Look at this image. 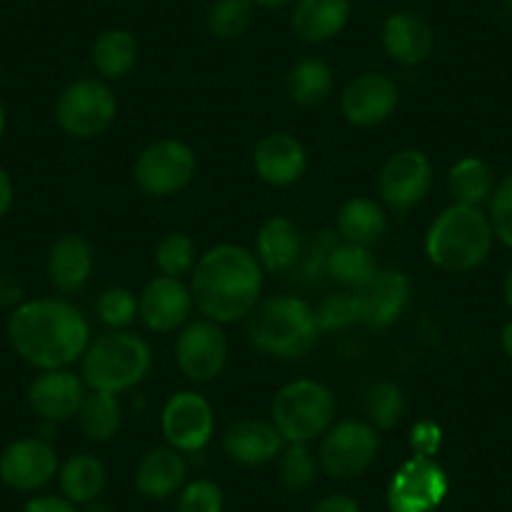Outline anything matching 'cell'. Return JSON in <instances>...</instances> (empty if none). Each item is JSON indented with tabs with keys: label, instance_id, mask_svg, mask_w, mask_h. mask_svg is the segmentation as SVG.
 Here are the masks:
<instances>
[{
	"label": "cell",
	"instance_id": "1",
	"mask_svg": "<svg viewBox=\"0 0 512 512\" xmlns=\"http://www.w3.org/2000/svg\"><path fill=\"white\" fill-rule=\"evenodd\" d=\"M8 337L28 364L61 369L86 354L91 329L73 304L63 299H36L13 312Z\"/></svg>",
	"mask_w": 512,
	"mask_h": 512
},
{
	"label": "cell",
	"instance_id": "2",
	"mask_svg": "<svg viewBox=\"0 0 512 512\" xmlns=\"http://www.w3.org/2000/svg\"><path fill=\"white\" fill-rule=\"evenodd\" d=\"M262 284V264L254 254L241 246L219 244L196 262L191 294L211 322H236L254 312Z\"/></svg>",
	"mask_w": 512,
	"mask_h": 512
},
{
	"label": "cell",
	"instance_id": "3",
	"mask_svg": "<svg viewBox=\"0 0 512 512\" xmlns=\"http://www.w3.org/2000/svg\"><path fill=\"white\" fill-rule=\"evenodd\" d=\"M492 241L490 216L475 206L452 204L427 231V256L442 272H470L490 256Z\"/></svg>",
	"mask_w": 512,
	"mask_h": 512
},
{
	"label": "cell",
	"instance_id": "4",
	"mask_svg": "<svg viewBox=\"0 0 512 512\" xmlns=\"http://www.w3.org/2000/svg\"><path fill=\"white\" fill-rule=\"evenodd\" d=\"M317 314L297 297H272L254 309L249 339L259 352L272 357H304L317 344Z\"/></svg>",
	"mask_w": 512,
	"mask_h": 512
},
{
	"label": "cell",
	"instance_id": "5",
	"mask_svg": "<svg viewBox=\"0 0 512 512\" xmlns=\"http://www.w3.org/2000/svg\"><path fill=\"white\" fill-rule=\"evenodd\" d=\"M151 347L136 334L111 332L88 344L83 354V379L91 390L118 392L131 390L149 374Z\"/></svg>",
	"mask_w": 512,
	"mask_h": 512
},
{
	"label": "cell",
	"instance_id": "6",
	"mask_svg": "<svg viewBox=\"0 0 512 512\" xmlns=\"http://www.w3.org/2000/svg\"><path fill=\"white\" fill-rule=\"evenodd\" d=\"M337 412L332 392L314 379L284 384L272 402L274 427L287 442H312L329 430Z\"/></svg>",
	"mask_w": 512,
	"mask_h": 512
},
{
	"label": "cell",
	"instance_id": "7",
	"mask_svg": "<svg viewBox=\"0 0 512 512\" xmlns=\"http://www.w3.org/2000/svg\"><path fill=\"white\" fill-rule=\"evenodd\" d=\"M56 118L66 134L76 139H93L103 134L116 118V98L111 88L101 81H76L61 93Z\"/></svg>",
	"mask_w": 512,
	"mask_h": 512
},
{
	"label": "cell",
	"instance_id": "8",
	"mask_svg": "<svg viewBox=\"0 0 512 512\" xmlns=\"http://www.w3.org/2000/svg\"><path fill=\"white\" fill-rule=\"evenodd\" d=\"M379 450V437L369 422L344 420L329 427L324 435L322 450V467L334 480H349L357 477L372 465Z\"/></svg>",
	"mask_w": 512,
	"mask_h": 512
},
{
	"label": "cell",
	"instance_id": "9",
	"mask_svg": "<svg viewBox=\"0 0 512 512\" xmlns=\"http://www.w3.org/2000/svg\"><path fill=\"white\" fill-rule=\"evenodd\" d=\"M445 470L432 457L415 455L395 472L387 492L392 512H435L447 495Z\"/></svg>",
	"mask_w": 512,
	"mask_h": 512
},
{
	"label": "cell",
	"instance_id": "10",
	"mask_svg": "<svg viewBox=\"0 0 512 512\" xmlns=\"http://www.w3.org/2000/svg\"><path fill=\"white\" fill-rule=\"evenodd\" d=\"M196 174V156L186 144L164 139L151 144L136 161V184L151 196H169L184 189Z\"/></svg>",
	"mask_w": 512,
	"mask_h": 512
},
{
	"label": "cell",
	"instance_id": "11",
	"mask_svg": "<svg viewBox=\"0 0 512 512\" xmlns=\"http://www.w3.org/2000/svg\"><path fill=\"white\" fill-rule=\"evenodd\" d=\"M432 179L435 171L430 159L417 149H402L384 164L379 194L392 209H412L430 194Z\"/></svg>",
	"mask_w": 512,
	"mask_h": 512
},
{
	"label": "cell",
	"instance_id": "12",
	"mask_svg": "<svg viewBox=\"0 0 512 512\" xmlns=\"http://www.w3.org/2000/svg\"><path fill=\"white\" fill-rule=\"evenodd\" d=\"M161 427L174 450L199 452L214 435V410L196 392H179L166 402Z\"/></svg>",
	"mask_w": 512,
	"mask_h": 512
},
{
	"label": "cell",
	"instance_id": "13",
	"mask_svg": "<svg viewBox=\"0 0 512 512\" xmlns=\"http://www.w3.org/2000/svg\"><path fill=\"white\" fill-rule=\"evenodd\" d=\"M229 344L216 322H194L176 342V362L191 382H211L224 369Z\"/></svg>",
	"mask_w": 512,
	"mask_h": 512
},
{
	"label": "cell",
	"instance_id": "14",
	"mask_svg": "<svg viewBox=\"0 0 512 512\" xmlns=\"http://www.w3.org/2000/svg\"><path fill=\"white\" fill-rule=\"evenodd\" d=\"M58 470V455L46 440L26 437L6 447L0 455V480L18 492L41 490Z\"/></svg>",
	"mask_w": 512,
	"mask_h": 512
},
{
	"label": "cell",
	"instance_id": "15",
	"mask_svg": "<svg viewBox=\"0 0 512 512\" xmlns=\"http://www.w3.org/2000/svg\"><path fill=\"white\" fill-rule=\"evenodd\" d=\"M400 101V88L384 73H362L342 93V111L354 126H377L387 121Z\"/></svg>",
	"mask_w": 512,
	"mask_h": 512
},
{
	"label": "cell",
	"instance_id": "16",
	"mask_svg": "<svg viewBox=\"0 0 512 512\" xmlns=\"http://www.w3.org/2000/svg\"><path fill=\"white\" fill-rule=\"evenodd\" d=\"M359 307V322L372 329L390 327L410 302V279L395 269L374 274L367 287L354 292Z\"/></svg>",
	"mask_w": 512,
	"mask_h": 512
},
{
	"label": "cell",
	"instance_id": "17",
	"mask_svg": "<svg viewBox=\"0 0 512 512\" xmlns=\"http://www.w3.org/2000/svg\"><path fill=\"white\" fill-rule=\"evenodd\" d=\"M83 400H86L83 379H78L73 372H63V369H46L28 387V402H31L33 412L51 422L76 417Z\"/></svg>",
	"mask_w": 512,
	"mask_h": 512
},
{
	"label": "cell",
	"instance_id": "18",
	"mask_svg": "<svg viewBox=\"0 0 512 512\" xmlns=\"http://www.w3.org/2000/svg\"><path fill=\"white\" fill-rule=\"evenodd\" d=\"M194 294L174 277H156L139 299V314L154 332H174L189 319Z\"/></svg>",
	"mask_w": 512,
	"mask_h": 512
},
{
	"label": "cell",
	"instance_id": "19",
	"mask_svg": "<svg viewBox=\"0 0 512 512\" xmlns=\"http://www.w3.org/2000/svg\"><path fill=\"white\" fill-rule=\"evenodd\" d=\"M384 51L402 66H420L435 48V33L427 18L415 11L392 13L382 26Z\"/></svg>",
	"mask_w": 512,
	"mask_h": 512
},
{
	"label": "cell",
	"instance_id": "20",
	"mask_svg": "<svg viewBox=\"0 0 512 512\" xmlns=\"http://www.w3.org/2000/svg\"><path fill=\"white\" fill-rule=\"evenodd\" d=\"M254 169L267 184L289 186L297 184L307 169L304 146L287 131H274L264 136L254 149Z\"/></svg>",
	"mask_w": 512,
	"mask_h": 512
},
{
	"label": "cell",
	"instance_id": "21",
	"mask_svg": "<svg viewBox=\"0 0 512 512\" xmlns=\"http://www.w3.org/2000/svg\"><path fill=\"white\" fill-rule=\"evenodd\" d=\"M282 432L262 420H241L224 435V452L239 465H267L282 452Z\"/></svg>",
	"mask_w": 512,
	"mask_h": 512
},
{
	"label": "cell",
	"instance_id": "22",
	"mask_svg": "<svg viewBox=\"0 0 512 512\" xmlns=\"http://www.w3.org/2000/svg\"><path fill=\"white\" fill-rule=\"evenodd\" d=\"M352 13L349 0H297L292 31L304 43H327L344 31Z\"/></svg>",
	"mask_w": 512,
	"mask_h": 512
},
{
	"label": "cell",
	"instance_id": "23",
	"mask_svg": "<svg viewBox=\"0 0 512 512\" xmlns=\"http://www.w3.org/2000/svg\"><path fill=\"white\" fill-rule=\"evenodd\" d=\"M302 234L287 216H272L256 236V259L267 272H292L302 254Z\"/></svg>",
	"mask_w": 512,
	"mask_h": 512
},
{
	"label": "cell",
	"instance_id": "24",
	"mask_svg": "<svg viewBox=\"0 0 512 512\" xmlns=\"http://www.w3.org/2000/svg\"><path fill=\"white\" fill-rule=\"evenodd\" d=\"M93 272V249L83 236L66 234L51 246L48 254V274L61 292L71 294L86 287Z\"/></svg>",
	"mask_w": 512,
	"mask_h": 512
},
{
	"label": "cell",
	"instance_id": "25",
	"mask_svg": "<svg viewBox=\"0 0 512 512\" xmlns=\"http://www.w3.org/2000/svg\"><path fill=\"white\" fill-rule=\"evenodd\" d=\"M186 480V462L174 447H156L136 470V487L151 500H166Z\"/></svg>",
	"mask_w": 512,
	"mask_h": 512
},
{
	"label": "cell",
	"instance_id": "26",
	"mask_svg": "<svg viewBox=\"0 0 512 512\" xmlns=\"http://www.w3.org/2000/svg\"><path fill=\"white\" fill-rule=\"evenodd\" d=\"M337 226L347 244L367 246L369 249L387 234V216L379 209L377 201L357 196V199H349L339 209Z\"/></svg>",
	"mask_w": 512,
	"mask_h": 512
},
{
	"label": "cell",
	"instance_id": "27",
	"mask_svg": "<svg viewBox=\"0 0 512 512\" xmlns=\"http://www.w3.org/2000/svg\"><path fill=\"white\" fill-rule=\"evenodd\" d=\"M447 186H450L455 204L480 209L495 194V174H492V169L482 159L465 156V159H460L450 169Z\"/></svg>",
	"mask_w": 512,
	"mask_h": 512
},
{
	"label": "cell",
	"instance_id": "28",
	"mask_svg": "<svg viewBox=\"0 0 512 512\" xmlns=\"http://www.w3.org/2000/svg\"><path fill=\"white\" fill-rule=\"evenodd\" d=\"M139 61V43L123 28L103 31L93 43V66L106 78H123Z\"/></svg>",
	"mask_w": 512,
	"mask_h": 512
},
{
	"label": "cell",
	"instance_id": "29",
	"mask_svg": "<svg viewBox=\"0 0 512 512\" xmlns=\"http://www.w3.org/2000/svg\"><path fill=\"white\" fill-rule=\"evenodd\" d=\"M377 262H374L372 251L367 246L357 244H334L332 251L327 256V274L337 284L347 289H362L367 287L369 282L377 274Z\"/></svg>",
	"mask_w": 512,
	"mask_h": 512
},
{
	"label": "cell",
	"instance_id": "30",
	"mask_svg": "<svg viewBox=\"0 0 512 512\" xmlns=\"http://www.w3.org/2000/svg\"><path fill=\"white\" fill-rule=\"evenodd\" d=\"M106 487V467L93 455H73L61 467V490L73 505H88Z\"/></svg>",
	"mask_w": 512,
	"mask_h": 512
},
{
	"label": "cell",
	"instance_id": "31",
	"mask_svg": "<svg viewBox=\"0 0 512 512\" xmlns=\"http://www.w3.org/2000/svg\"><path fill=\"white\" fill-rule=\"evenodd\" d=\"M334 86L332 68L322 61V58H302L299 63H294V68L289 71L287 88L289 96L299 106H319L329 98Z\"/></svg>",
	"mask_w": 512,
	"mask_h": 512
},
{
	"label": "cell",
	"instance_id": "32",
	"mask_svg": "<svg viewBox=\"0 0 512 512\" xmlns=\"http://www.w3.org/2000/svg\"><path fill=\"white\" fill-rule=\"evenodd\" d=\"M78 422L86 437L93 442H108L121 427V407H118L116 395L111 392L93 390L86 395L81 410H78Z\"/></svg>",
	"mask_w": 512,
	"mask_h": 512
},
{
	"label": "cell",
	"instance_id": "33",
	"mask_svg": "<svg viewBox=\"0 0 512 512\" xmlns=\"http://www.w3.org/2000/svg\"><path fill=\"white\" fill-rule=\"evenodd\" d=\"M364 410H367L369 425L374 430H392L405 417V397L402 390L390 379L372 384L364 397Z\"/></svg>",
	"mask_w": 512,
	"mask_h": 512
},
{
	"label": "cell",
	"instance_id": "34",
	"mask_svg": "<svg viewBox=\"0 0 512 512\" xmlns=\"http://www.w3.org/2000/svg\"><path fill=\"white\" fill-rule=\"evenodd\" d=\"M206 26L211 36L221 41H236L251 26V3L249 0H214L206 16Z\"/></svg>",
	"mask_w": 512,
	"mask_h": 512
},
{
	"label": "cell",
	"instance_id": "35",
	"mask_svg": "<svg viewBox=\"0 0 512 512\" xmlns=\"http://www.w3.org/2000/svg\"><path fill=\"white\" fill-rule=\"evenodd\" d=\"M196 264V246L191 241V236L174 231V234H166L164 239L156 246V267L161 269L164 277H184L186 272H191Z\"/></svg>",
	"mask_w": 512,
	"mask_h": 512
},
{
	"label": "cell",
	"instance_id": "36",
	"mask_svg": "<svg viewBox=\"0 0 512 512\" xmlns=\"http://www.w3.org/2000/svg\"><path fill=\"white\" fill-rule=\"evenodd\" d=\"M279 475H282L284 487L292 492L312 487V482L317 480V460H314L312 450L302 442H292L279 462Z\"/></svg>",
	"mask_w": 512,
	"mask_h": 512
},
{
	"label": "cell",
	"instance_id": "37",
	"mask_svg": "<svg viewBox=\"0 0 512 512\" xmlns=\"http://www.w3.org/2000/svg\"><path fill=\"white\" fill-rule=\"evenodd\" d=\"M96 312L101 317V322L108 324V327H128V324L134 322L136 312H139V299H136L134 292H128V289L111 287L98 297Z\"/></svg>",
	"mask_w": 512,
	"mask_h": 512
},
{
	"label": "cell",
	"instance_id": "38",
	"mask_svg": "<svg viewBox=\"0 0 512 512\" xmlns=\"http://www.w3.org/2000/svg\"><path fill=\"white\" fill-rule=\"evenodd\" d=\"M317 327L319 332H327V329H342L349 324H362L359 322V307L357 299L352 294H332V297L324 299L319 304L317 312Z\"/></svg>",
	"mask_w": 512,
	"mask_h": 512
},
{
	"label": "cell",
	"instance_id": "39",
	"mask_svg": "<svg viewBox=\"0 0 512 512\" xmlns=\"http://www.w3.org/2000/svg\"><path fill=\"white\" fill-rule=\"evenodd\" d=\"M224 510V492L216 482L196 480L184 487L176 512H221Z\"/></svg>",
	"mask_w": 512,
	"mask_h": 512
},
{
	"label": "cell",
	"instance_id": "40",
	"mask_svg": "<svg viewBox=\"0 0 512 512\" xmlns=\"http://www.w3.org/2000/svg\"><path fill=\"white\" fill-rule=\"evenodd\" d=\"M490 224L497 239L512 249V174L495 186L490 199Z\"/></svg>",
	"mask_w": 512,
	"mask_h": 512
},
{
	"label": "cell",
	"instance_id": "41",
	"mask_svg": "<svg viewBox=\"0 0 512 512\" xmlns=\"http://www.w3.org/2000/svg\"><path fill=\"white\" fill-rule=\"evenodd\" d=\"M23 512H78V510L73 507L71 500H66V497L43 495L28 502V505L23 507Z\"/></svg>",
	"mask_w": 512,
	"mask_h": 512
},
{
	"label": "cell",
	"instance_id": "42",
	"mask_svg": "<svg viewBox=\"0 0 512 512\" xmlns=\"http://www.w3.org/2000/svg\"><path fill=\"white\" fill-rule=\"evenodd\" d=\"M412 445H415L417 455L430 457L432 452L437 450V445H440V430H437L435 425H420L415 430V440H412Z\"/></svg>",
	"mask_w": 512,
	"mask_h": 512
},
{
	"label": "cell",
	"instance_id": "43",
	"mask_svg": "<svg viewBox=\"0 0 512 512\" xmlns=\"http://www.w3.org/2000/svg\"><path fill=\"white\" fill-rule=\"evenodd\" d=\"M314 512H362V507L349 495H327L317 502Z\"/></svg>",
	"mask_w": 512,
	"mask_h": 512
},
{
	"label": "cell",
	"instance_id": "44",
	"mask_svg": "<svg viewBox=\"0 0 512 512\" xmlns=\"http://www.w3.org/2000/svg\"><path fill=\"white\" fill-rule=\"evenodd\" d=\"M13 204V184L11 176L6 171L0 169V216H6V211L11 209Z\"/></svg>",
	"mask_w": 512,
	"mask_h": 512
},
{
	"label": "cell",
	"instance_id": "45",
	"mask_svg": "<svg viewBox=\"0 0 512 512\" xmlns=\"http://www.w3.org/2000/svg\"><path fill=\"white\" fill-rule=\"evenodd\" d=\"M500 342H502V349H505V354H507V357L512 359V319H510V322L505 324V327H502Z\"/></svg>",
	"mask_w": 512,
	"mask_h": 512
},
{
	"label": "cell",
	"instance_id": "46",
	"mask_svg": "<svg viewBox=\"0 0 512 512\" xmlns=\"http://www.w3.org/2000/svg\"><path fill=\"white\" fill-rule=\"evenodd\" d=\"M251 6H262V8H287L297 0H249Z\"/></svg>",
	"mask_w": 512,
	"mask_h": 512
},
{
	"label": "cell",
	"instance_id": "47",
	"mask_svg": "<svg viewBox=\"0 0 512 512\" xmlns=\"http://www.w3.org/2000/svg\"><path fill=\"white\" fill-rule=\"evenodd\" d=\"M502 294H505L507 307L512 309V267H510V272L505 274V284H502Z\"/></svg>",
	"mask_w": 512,
	"mask_h": 512
},
{
	"label": "cell",
	"instance_id": "48",
	"mask_svg": "<svg viewBox=\"0 0 512 512\" xmlns=\"http://www.w3.org/2000/svg\"><path fill=\"white\" fill-rule=\"evenodd\" d=\"M83 512H113L111 507L106 505V502H98V500H93V502H88V507Z\"/></svg>",
	"mask_w": 512,
	"mask_h": 512
},
{
	"label": "cell",
	"instance_id": "49",
	"mask_svg": "<svg viewBox=\"0 0 512 512\" xmlns=\"http://www.w3.org/2000/svg\"><path fill=\"white\" fill-rule=\"evenodd\" d=\"M3 126H6V116H3V108H0V134H3Z\"/></svg>",
	"mask_w": 512,
	"mask_h": 512
},
{
	"label": "cell",
	"instance_id": "50",
	"mask_svg": "<svg viewBox=\"0 0 512 512\" xmlns=\"http://www.w3.org/2000/svg\"><path fill=\"white\" fill-rule=\"evenodd\" d=\"M500 3H507V6H512V0H500Z\"/></svg>",
	"mask_w": 512,
	"mask_h": 512
}]
</instances>
